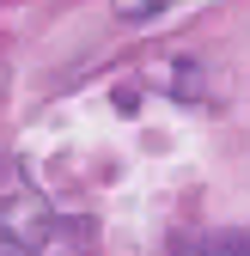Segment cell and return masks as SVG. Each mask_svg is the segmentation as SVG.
<instances>
[{"label":"cell","mask_w":250,"mask_h":256,"mask_svg":"<svg viewBox=\"0 0 250 256\" xmlns=\"http://www.w3.org/2000/svg\"><path fill=\"white\" fill-rule=\"evenodd\" d=\"M74 232L80 226L61 220L24 177H6V183H0V238H6V244H18V250H55L61 238H74Z\"/></svg>","instance_id":"1"},{"label":"cell","mask_w":250,"mask_h":256,"mask_svg":"<svg viewBox=\"0 0 250 256\" xmlns=\"http://www.w3.org/2000/svg\"><path fill=\"white\" fill-rule=\"evenodd\" d=\"M196 256H250V238L244 232H214V238H202Z\"/></svg>","instance_id":"2"},{"label":"cell","mask_w":250,"mask_h":256,"mask_svg":"<svg viewBox=\"0 0 250 256\" xmlns=\"http://www.w3.org/2000/svg\"><path fill=\"white\" fill-rule=\"evenodd\" d=\"M110 6H116V18H140V12H159L165 0H110Z\"/></svg>","instance_id":"3"}]
</instances>
